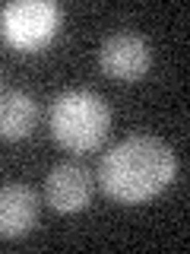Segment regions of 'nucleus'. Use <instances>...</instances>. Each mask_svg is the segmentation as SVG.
I'll use <instances>...</instances> for the list:
<instances>
[{
    "mask_svg": "<svg viewBox=\"0 0 190 254\" xmlns=\"http://www.w3.org/2000/svg\"><path fill=\"white\" fill-rule=\"evenodd\" d=\"M178 175V159L165 140L133 133L108 149L98 165V185L117 203H142L158 197Z\"/></svg>",
    "mask_w": 190,
    "mask_h": 254,
    "instance_id": "nucleus-1",
    "label": "nucleus"
},
{
    "mask_svg": "<svg viewBox=\"0 0 190 254\" xmlns=\"http://www.w3.org/2000/svg\"><path fill=\"white\" fill-rule=\"evenodd\" d=\"M51 137L70 153H89L101 146L111 130V108L105 95L92 89H67L51 102Z\"/></svg>",
    "mask_w": 190,
    "mask_h": 254,
    "instance_id": "nucleus-2",
    "label": "nucleus"
},
{
    "mask_svg": "<svg viewBox=\"0 0 190 254\" xmlns=\"http://www.w3.org/2000/svg\"><path fill=\"white\" fill-rule=\"evenodd\" d=\"M63 10L54 0H10L0 10V38L16 51H38L60 32Z\"/></svg>",
    "mask_w": 190,
    "mask_h": 254,
    "instance_id": "nucleus-3",
    "label": "nucleus"
},
{
    "mask_svg": "<svg viewBox=\"0 0 190 254\" xmlns=\"http://www.w3.org/2000/svg\"><path fill=\"white\" fill-rule=\"evenodd\" d=\"M152 64V48L140 32H114L98 48V67L111 79H140Z\"/></svg>",
    "mask_w": 190,
    "mask_h": 254,
    "instance_id": "nucleus-4",
    "label": "nucleus"
},
{
    "mask_svg": "<svg viewBox=\"0 0 190 254\" xmlns=\"http://www.w3.org/2000/svg\"><path fill=\"white\" fill-rule=\"evenodd\" d=\"M95 190V178L79 162H60L45 178V197L57 213H79L86 210Z\"/></svg>",
    "mask_w": 190,
    "mask_h": 254,
    "instance_id": "nucleus-5",
    "label": "nucleus"
},
{
    "mask_svg": "<svg viewBox=\"0 0 190 254\" xmlns=\"http://www.w3.org/2000/svg\"><path fill=\"white\" fill-rule=\"evenodd\" d=\"M38 222V194L29 185L0 188V238H22Z\"/></svg>",
    "mask_w": 190,
    "mask_h": 254,
    "instance_id": "nucleus-6",
    "label": "nucleus"
},
{
    "mask_svg": "<svg viewBox=\"0 0 190 254\" xmlns=\"http://www.w3.org/2000/svg\"><path fill=\"white\" fill-rule=\"evenodd\" d=\"M38 121V102L22 89H10L0 95V137L22 140L32 133Z\"/></svg>",
    "mask_w": 190,
    "mask_h": 254,
    "instance_id": "nucleus-7",
    "label": "nucleus"
}]
</instances>
